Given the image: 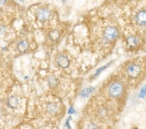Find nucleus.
<instances>
[{"label": "nucleus", "mask_w": 146, "mask_h": 129, "mask_svg": "<svg viewBox=\"0 0 146 129\" xmlns=\"http://www.w3.org/2000/svg\"><path fill=\"white\" fill-rule=\"evenodd\" d=\"M7 104L9 107L12 108H16L18 107L19 104L18 98L16 97H14V96L10 97L7 100Z\"/></svg>", "instance_id": "obj_9"}, {"label": "nucleus", "mask_w": 146, "mask_h": 129, "mask_svg": "<svg viewBox=\"0 0 146 129\" xmlns=\"http://www.w3.org/2000/svg\"><path fill=\"white\" fill-rule=\"evenodd\" d=\"M49 37L53 41H56L60 37V33L57 30H53L49 33Z\"/></svg>", "instance_id": "obj_11"}, {"label": "nucleus", "mask_w": 146, "mask_h": 129, "mask_svg": "<svg viewBox=\"0 0 146 129\" xmlns=\"http://www.w3.org/2000/svg\"><path fill=\"white\" fill-rule=\"evenodd\" d=\"M139 43H140V39L136 36H134V35L129 37L127 39V44L131 48H135L136 46L138 45Z\"/></svg>", "instance_id": "obj_8"}, {"label": "nucleus", "mask_w": 146, "mask_h": 129, "mask_svg": "<svg viewBox=\"0 0 146 129\" xmlns=\"http://www.w3.org/2000/svg\"><path fill=\"white\" fill-rule=\"evenodd\" d=\"M125 93V86L122 82L115 81L112 82L108 88V95L114 99L121 97Z\"/></svg>", "instance_id": "obj_1"}, {"label": "nucleus", "mask_w": 146, "mask_h": 129, "mask_svg": "<svg viewBox=\"0 0 146 129\" xmlns=\"http://www.w3.org/2000/svg\"><path fill=\"white\" fill-rule=\"evenodd\" d=\"M27 48H28V44L24 41L20 42L17 46L18 50L20 51H22V52H23V51H25V50H27Z\"/></svg>", "instance_id": "obj_10"}, {"label": "nucleus", "mask_w": 146, "mask_h": 129, "mask_svg": "<svg viewBox=\"0 0 146 129\" xmlns=\"http://www.w3.org/2000/svg\"><path fill=\"white\" fill-rule=\"evenodd\" d=\"M57 63L58 66L63 68V69H65V68H67L69 66L70 61L66 56L64 55H61L58 56L57 59Z\"/></svg>", "instance_id": "obj_6"}, {"label": "nucleus", "mask_w": 146, "mask_h": 129, "mask_svg": "<svg viewBox=\"0 0 146 129\" xmlns=\"http://www.w3.org/2000/svg\"><path fill=\"white\" fill-rule=\"evenodd\" d=\"M57 84V80L55 77H51L48 80V85L50 87H54Z\"/></svg>", "instance_id": "obj_12"}, {"label": "nucleus", "mask_w": 146, "mask_h": 129, "mask_svg": "<svg viewBox=\"0 0 146 129\" xmlns=\"http://www.w3.org/2000/svg\"><path fill=\"white\" fill-rule=\"evenodd\" d=\"M142 69L141 65L138 63L131 62L125 67V73L129 78L136 80L141 76Z\"/></svg>", "instance_id": "obj_2"}, {"label": "nucleus", "mask_w": 146, "mask_h": 129, "mask_svg": "<svg viewBox=\"0 0 146 129\" xmlns=\"http://www.w3.org/2000/svg\"><path fill=\"white\" fill-rule=\"evenodd\" d=\"M136 22L138 25L143 26L146 25V10L142 9L138 12L136 15Z\"/></svg>", "instance_id": "obj_5"}, {"label": "nucleus", "mask_w": 146, "mask_h": 129, "mask_svg": "<svg viewBox=\"0 0 146 129\" xmlns=\"http://www.w3.org/2000/svg\"><path fill=\"white\" fill-rule=\"evenodd\" d=\"M119 36V30L114 25H109L103 31V38L106 41L112 42L116 40Z\"/></svg>", "instance_id": "obj_3"}, {"label": "nucleus", "mask_w": 146, "mask_h": 129, "mask_svg": "<svg viewBox=\"0 0 146 129\" xmlns=\"http://www.w3.org/2000/svg\"><path fill=\"white\" fill-rule=\"evenodd\" d=\"M58 110V106L55 102H49L46 106V112L50 115H55Z\"/></svg>", "instance_id": "obj_7"}, {"label": "nucleus", "mask_w": 146, "mask_h": 129, "mask_svg": "<svg viewBox=\"0 0 146 129\" xmlns=\"http://www.w3.org/2000/svg\"><path fill=\"white\" fill-rule=\"evenodd\" d=\"M51 16V13L48 9H41L38 10L36 14L37 19L40 22H45L48 20Z\"/></svg>", "instance_id": "obj_4"}]
</instances>
